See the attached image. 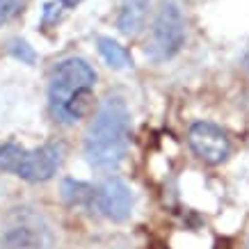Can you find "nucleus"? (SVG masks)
<instances>
[{
  "label": "nucleus",
  "mask_w": 249,
  "mask_h": 249,
  "mask_svg": "<svg viewBox=\"0 0 249 249\" xmlns=\"http://www.w3.org/2000/svg\"><path fill=\"white\" fill-rule=\"evenodd\" d=\"M146 14H149V0H121L117 28L124 35H137L144 28Z\"/></svg>",
  "instance_id": "nucleus-8"
},
{
  "label": "nucleus",
  "mask_w": 249,
  "mask_h": 249,
  "mask_svg": "<svg viewBox=\"0 0 249 249\" xmlns=\"http://www.w3.org/2000/svg\"><path fill=\"white\" fill-rule=\"evenodd\" d=\"M23 0H0V28L21 14Z\"/></svg>",
  "instance_id": "nucleus-12"
},
{
  "label": "nucleus",
  "mask_w": 249,
  "mask_h": 249,
  "mask_svg": "<svg viewBox=\"0 0 249 249\" xmlns=\"http://www.w3.org/2000/svg\"><path fill=\"white\" fill-rule=\"evenodd\" d=\"M96 71L83 57L62 60L48 80V107L55 121L76 124L87 117L94 106Z\"/></svg>",
  "instance_id": "nucleus-2"
},
{
  "label": "nucleus",
  "mask_w": 249,
  "mask_h": 249,
  "mask_svg": "<svg viewBox=\"0 0 249 249\" xmlns=\"http://www.w3.org/2000/svg\"><path fill=\"white\" fill-rule=\"evenodd\" d=\"M190 149L199 160H204L206 165H219L224 162L231 151V142H229L227 133L211 124V121H196L190 126L188 133Z\"/></svg>",
  "instance_id": "nucleus-6"
},
{
  "label": "nucleus",
  "mask_w": 249,
  "mask_h": 249,
  "mask_svg": "<svg viewBox=\"0 0 249 249\" xmlns=\"http://www.w3.org/2000/svg\"><path fill=\"white\" fill-rule=\"evenodd\" d=\"M183 41H185V21H183L181 9L174 0H165L153 21L151 44L146 48V53L158 62L169 60L181 51Z\"/></svg>",
  "instance_id": "nucleus-4"
},
{
  "label": "nucleus",
  "mask_w": 249,
  "mask_h": 249,
  "mask_svg": "<svg viewBox=\"0 0 249 249\" xmlns=\"http://www.w3.org/2000/svg\"><path fill=\"white\" fill-rule=\"evenodd\" d=\"M245 67H247V71H249V53H247V57H245Z\"/></svg>",
  "instance_id": "nucleus-14"
},
{
  "label": "nucleus",
  "mask_w": 249,
  "mask_h": 249,
  "mask_svg": "<svg viewBox=\"0 0 249 249\" xmlns=\"http://www.w3.org/2000/svg\"><path fill=\"white\" fill-rule=\"evenodd\" d=\"M60 192H62V199L69 206H83V208H94L96 206V188L85 181L64 178Z\"/></svg>",
  "instance_id": "nucleus-9"
},
{
  "label": "nucleus",
  "mask_w": 249,
  "mask_h": 249,
  "mask_svg": "<svg viewBox=\"0 0 249 249\" xmlns=\"http://www.w3.org/2000/svg\"><path fill=\"white\" fill-rule=\"evenodd\" d=\"M98 53L106 60L107 67L112 69H128L130 67V53L112 37H101L98 39Z\"/></svg>",
  "instance_id": "nucleus-10"
},
{
  "label": "nucleus",
  "mask_w": 249,
  "mask_h": 249,
  "mask_svg": "<svg viewBox=\"0 0 249 249\" xmlns=\"http://www.w3.org/2000/svg\"><path fill=\"white\" fill-rule=\"evenodd\" d=\"M62 5H64V7H76L78 2H83V0H60Z\"/></svg>",
  "instance_id": "nucleus-13"
},
{
  "label": "nucleus",
  "mask_w": 249,
  "mask_h": 249,
  "mask_svg": "<svg viewBox=\"0 0 249 249\" xmlns=\"http://www.w3.org/2000/svg\"><path fill=\"white\" fill-rule=\"evenodd\" d=\"M247 249H249V242H247Z\"/></svg>",
  "instance_id": "nucleus-15"
},
{
  "label": "nucleus",
  "mask_w": 249,
  "mask_h": 249,
  "mask_svg": "<svg viewBox=\"0 0 249 249\" xmlns=\"http://www.w3.org/2000/svg\"><path fill=\"white\" fill-rule=\"evenodd\" d=\"M9 53L14 55L16 60H21L23 64H35V48H32L25 39H12L9 41Z\"/></svg>",
  "instance_id": "nucleus-11"
},
{
  "label": "nucleus",
  "mask_w": 249,
  "mask_h": 249,
  "mask_svg": "<svg viewBox=\"0 0 249 249\" xmlns=\"http://www.w3.org/2000/svg\"><path fill=\"white\" fill-rule=\"evenodd\" d=\"M53 235L44 219L28 208H16L0 235V249H51Z\"/></svg>",
  "instance_id": "nucleus-5"
},
{
  "label": "nucleus",
  "mask_w": 249,
  "mask_h": 249,
  "mask_svg": "<svg viewBox=\"0 0 249 249\" xmlns=\"http://www.w3.org/2000/svg\"><path fill=\"white\" fill-rule=\"evenodd\" d=\"M103 217L112 219V222H124L130 217L133 213V192L126 183L112 176L106 178L96 188V206H94Z\"/></svg>",
  "instance_id": "nucleus-7"
},
{
  "label": "nucleus",
  "mask_w": 249,
  "mask_h": 249,
  "mask_svg": "<svg viewBox=\"0 0 249 249\" xmlns=\"http://www.w3.org/2000/svg\"><path fill=\"white\" fill-rule=\"evenodd\" d=\"M64 146L60 142L41 144L37 149H25L16 142L0 146V169L14 174L28 183L51 181L62 165Z\"/></svg>",
  "instance_id": "nucleus-3"
},
{
  "label": "nucleus",
  "mask_w": 249,
  "mask_h": 249,
  "mask_svg": "<svg viewBox=\"0 0 249 249\" xmlns=\"http://www.w3.org/2000/svg\"><path fill=\"white\" fill-rule=\"evenodd\" d=\"M130 144V112L124 98L107 96L85 133V158L94 169L110 172L121 165Z\"/></svg>",
  "instance_id": "nucleus-1"
}]
</instances>
